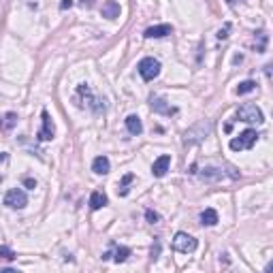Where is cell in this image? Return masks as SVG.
Instances as JSON below:
<instances>
[{
    "mask_svg": "<svg viewBox=\"0 0 273 273\" xmlns=\"http://www.w3.org/2000/svg\"><path fill=\"white\" fill-rule=\"evenodd\" d=\"M256 139H258V132L254 130V128H248V130H244L242 134L237 136V139H232L228 146L232 152H242V150H252Z\"/></svg>",
    "mask_w": 273,
    "mask_h": 273,
    "instance_id": "cell-1",
    "label": "cell"
},
{
    "mask_svg": "<svg viewBox=\"0 0 273 273\" xmlns=\"http://www.w3.org/2000/svg\"><path fill=\"white\" fill-rule=\"evenodd\" d=\"M237 118H239V122H246V124H262V111L256 105H252V102L239 107Z\"/></svg>",
    "mask_w": 273,
    "mask_h": 273,
    "instance_id": "cell-2",
    "label": "cell"
},
{
    "mask_svg": "<svg viewBox=\"0 0 273 273\" xmlns=\"http://www.w3.org/2000/svg\"><path fill=\"white\" fill-rule=\"evenodd\" d=\"M136 68H139V75L146 79V82H154L160 75V62L156 58H143Z\"/></svg>",
    "mask_w": 273,
    "mask_h": 273,
    "instance_id": "cell-3",
    "label": "cell"
},
{
    "mask_svg": "<svg viewBox=\"0 0 273 273\" xmlns=\"http://www.w3.org/2000/svg\"><path fill=\"white\" fill-rule=\"evenodd\" d=\"M4 205L11 207V210H24V207L28 205L26 192H24L22 188H11V190L4 194Z\"/></svg>",
    "mask_w": 273,
    "mask_h": 273,
    "instance_id": "cell-4",
    "label": "cell"
},
{
    "mask_svg": "<svg viewBox=\"0 0 273 273\" xmlns=\"http://www.w3.org/2000/svg\"><path fill=\"white\" fill-rule=\"evenodd\" d=\"M196 239L194 237H190L188 232H178L175 235V239H173V248L178 252H182V254H190V252H194L196 250Z\"/></svg>",
    "mask_w": 273,
    "mask_h": 273,
    "instance_id": "cell-5",
    "label": "cell"
},
{
    "mask_svg": "<svg viewBox=\"0 0 273 273\" xmlns=\"http://www.w3.org/2000/svg\"><path fill=\"white\" fill-rule=\"evenodd\" d=\"M41 120H43V126H41V130H38L36 136H38L41 141H52L54 134H56V126H54V122H52L50 114H47V111H43V114H41Z\"/></svg>",
    "mask_w": 273,
    "mask_h": 273,
    "instance_id": "cell-6",
    "label": "cell"
},
{
    "mask_svg": "<svg viewBox=\"0 0 273 273\" xmlns=\"http://www.w3.org/2000/svg\"><path fill=\"white\" fill-rule=\"evenodd\" d=\"M173 34V26L171 24H158V26H150L146 32H143V36L146 38H162V36H168Z\"/></svg>",
    "mask_w": 273,
    "mask_h": 273,
    "instance_id": "cell-7",
    "label": "cell"
},
{
    "mask_svg": "<svg viewBox=\"0 0 273 273\" xmlns=\"http://www.w3.org/2000/svg\"><path fill=\"white\" fill-rule=\"evenodd\" d=\"M168 166H171V156L162 154L158 160H154V164H152V173H154V178H164Z\"/></svg>",
    "mask_w": 273,
    "mask_h": 273,
    "instance_id": "cell-8",
    "label": "cell"
},
{
    "mask_svg": "<svg viewBox=\"0 0 273 273\" xmlns=\"http://www.w3.org/2000/svg\"><path fill=\"white\" fill-rule=\"evenodd\" d=\"M152 109L156 111V114H164V116H173V114H178V109L171 107V105H166V100L162 98H152Z\"/></svg>",
    "mask_w": 273,
    "mask_h": 273,
    "instance_id": "cell-9",
    "label": "cell"
},
{
    "mask_svg": "<svg viewBox=\"0 0 273 273\" xmlns=\"http://www.w3.org/2000/svg\"><path fill=\"white\" fill-rule=\"evenodd\" d=\"M109 168H111V164H109V158H107V156H96V158H94L92 171H94L96 175H107Z\"/></svg>",
    "mask_w": 273,
    "mask_h": 273,
    "instance_id": "cell-10",
    "label": "cell"
},
{
    "mask_svg": "<svg viewBox=\"0 0 273 273\" xmlns=\"http://www.w3.org/2000/svg\"><path fill=\"white\" fill-rule=\"evenodd\" d=\"M126 128H128V132H130V134L139 136V134L143 132L141 118H139V116H128V118H126Z\"/></svg>",
    "mask_w": 273,
    "mask_h": 273,
    "instance_id": "cell-11",
    "label": "cell"
},
{
    "mask_svg": "<svg viewBox=\"0 0 273 273\" xmlns=\"http://www.w3.org/2000/svg\"><path fill=\"white\" fill-rule=\"evenodd\" d=\"M111 256H114V260L116 262H124L126 258H128V256H130V248H126V246H116V252L114 254H111V252H107L105 256H102V258H111Z\"/></svg>",
    "mask_w": 273,
    "mask_h": 273,
    "instance_id": "cell-12",
    "label": "cell"
},
{
    "mask_svg": "<svg viewBox=\"0 0 273 273\" xmlns=\"http://www.w3.org/2000/svg\"><path fill=\"white\" fill-rule=\"evenodd\" d=\"M102 18H107V20L120 18V4L116 0H107V2L102 4Z\"/></svg>",
    "mask_w": 273,
    "mask_h": 273,
    "instance_id": "cell-13",
    "label": "cell"
},
{
    "mask_svg": "<svg viewBox=\"0 0 273 273\" xmlns=\"http://www.w3.org/2000/svg\"><path fill=\"white\" fill-rule=\"evenodd\" d=\"M107 203H109V200H107V194H105V192L94 190L92 194H90V207H92L94 212H96V210H100V207H105Z\"/></svg>",
    "mask_w": 273,
    "mask_h": 273,
    "instance_id": "cell-14",
    "label": "cell"
},
{
    "mask_svg": "<svg viewBox=\"0 0 273 273\" xmlns=\"http://www.w3.org/2000/svg\"><path fill=\"white\" fill-rule=\"evenodd\" d=\"M200 224L203 226H214V224H218V212L216 210H205L203 214H200Z\"/></svg>",
    "mask_w": 273,
    "mask_h": 273,
    "instance_id": "cell-15",
    "label": "cell"
},
{
    "mask_svg": "<svg viewBox=\"0 0 273 273\" xmlns=\"http://www.w3.org/2000/svg\"><path fill=\"white\" fill-rule=\"evenodd\" d=\"M18 124V114H4L0 116V130H11Z\"/></svg>",
    "mask_w": 273,
    "mask_h": 273,
    "instance_id": "cell-16",
    "label": "cell"
},
{
    "mask_svg": "<svg viewBox=\"0 0 273 273\" xmlns=\"http://www.w3.org/2000/svg\"><path fill=\"white\" fill-rule=\"evenodd\" d=\"M256 90V84L254 82H242L237 86V94L242 96V94H250V92H254Z\"/></svg>",
    "mask_w": 273,
    "mask_h": 273,
    "instance_id": "cell-17",
    "label": "cell"
},
{
    "mask_svg": "<svg viewBox=\"0 0 273 273\" xmlns=\"http://www.w3.org/2000/svg\"><path fill=\"white\" fill-rule=\"evenodd\" d=\"M0 258H2V260H15V258H18V254H15L13 250H11V248L9 246H0Z\"/></svg>",
    "mask_w": 273,
    "mask_h": 273,
    "instance_id": "cell-18",
    "label": "cell"
},
{
    "mask_svg": "<svg viewBox=\"0 0 273 273\" xmlns=\"http://www.w3.org/2000/svg\"><path fill=\"white\" fill-rule=\"evenodd\" d=\"M203 178L205 180H222L224 173L220 171V168H203Z\"/></svg>",
    "mask_w": 273,
    "mask_h": 273,
    "instance_id": "cell-19",
    "label": "cell"
},
{
    "mask_svg": "<svg viewBox=\"0 0 273 273\" xmlns=\"http://www.w3.org/2000/svg\"><path fill=\"white\" fill-rule=\"evenodd\" d=\"M134 180V175L132 173H128V175H124V180H122V184H120V188H118V192H120V194H122V196H126L128 194V184H130Z\"/></svg>",
    "mask_w": 273,
    "mask_h": 273,
    "instance_id": "cell-20",
    "label": "cell"
},
{
    "mask_svg": "<svg viewBox=\"0 0 273 273\" xmlns=\"http://www.w3.org/2000/svg\"><path fill=\"white\" fill-rule=\"evenodd\" d=\"M146 218H148L150 224H156V222L160 220V216H158L156 212H152V210H146Z\"/></svg>",
    "mask_w": 273,
    "mask_h": 273,
    "instance_id": "cell-21",
    "label": "cell"
},
{
    "mask_svg": "<svg viewBox=\"0 0 273 273\" xmlns=\"http://www.w3.org/2000/svg\"><path fill=\"white\" fill-rule=\"evenodd\" d=\"M228 30H230V24H226V26H224V28L218 32V38H220V41H222V38H226V36H228Z\"/></svg>",
    "mask_w": 273,
    "mask_h": 273,
    "instance_id": "cell-22",
    "label": "cell"
},
{
    "mask_svg": "<svg viewBox=\"0 0 273 273\" xmlns=\"http://www.w3.org/2000/svg\"><path fill=\"white\" fill-rule=\"evenodd\" d=\"M24 186H26V188H36V182L32 178H26V180H24Z\"/></svg>",
    "mask_w": 273,
    "mask_h": 273,
    "instance_id": "cell-23",
    "label": "cell"
},
{
    "mask_svg": "<svg viewBox=\"0 0 273 273\" xmlns=\"http://www.w3.org/2000/svg\"><path fill=\"white\" fill-rule=\"evenodd\" d=\"M70 6H73V0H64V2L60 4V9L64 11V9H70Z\"/></svg>",
    "mask_w": 273,
    "mask_h": 273,
    "instance_id": "cell-24",
    "label": "cell"
},
{
    "mask_svg": "<svg viewBox=\"0 0 273 273\" xmlns=\"http://www.w3.org/2000/svg\"><path fill=\"white\" fill-rule=\"evenodd\" d=\"M96 0H82V6H86V9H90V6H94Z\"/></svg>",
    "mask_w": 273,
    "mask_h": 273,
    "instance_id": "cell-25",
    "label": "cell"
},
{
    "mask_svg": "<svg viewBox=\"0 0 273 273\" xmlns=\"http://www.w3.org/2000/svg\"><path fill=\"white\" fill-rule=\"evenodd\" d=\"M158 252H160V246L156 244V248H152V258H158Z\"/></svg>",
    "mask_w": 273,
    "mask_h": 273,
    "instance_id": "cell-26",
    "label": "cell"
},
{
    "mask_svg": "<svg viewBox=\"0 0 273 273\" xmlns=\"http://www.w3.org/2000/svg\"><path fill=\"white\" fill-rule=\"evenodd\" d=\"M228 4H235V2H242V0H226Z\"/></svg>",
    "mask_w": 273,
    "mask_h": 273,
    "instance_id": "cell-27",
    "label": "cell"
},
{
    "mask_svg": "<svg viewBox=\"0 0 273 273\" xmlns=\"http://www.w3.org/2000/svg\"><path fill=\"white\" fill-rule=\"evenodd\" d=\"M2 160H4V154H2V152H0V162H2Z\"/></svg>",
    "mask_w": 273,
    "mask_h": 273,
    "instance_id": "cell-28",
    "label": "cell"
}]
</instances>
